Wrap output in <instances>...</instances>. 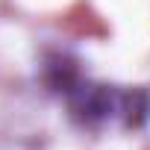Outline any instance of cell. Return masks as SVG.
Instances as JSON below:
<instances>
[{"label": "cell", "instance_id": "obj_1", "mask_svg": "<svg viewBox=\"0 0 150 150\" xmlns=\"http://www.w3.org/2000/svg\"><path fill=\"white\" fill-rule=\"evenodd\" d=\"M47 86L56 94H62L68 115L80 127H88V129L106 127L112 121L124 124L127 129H135L150 115V97L144 91L94 83V80L83 77L65 59H56L47 65Z\"/></svg>", "mask_w": 150, "mask_h": 150}]
</instances>
